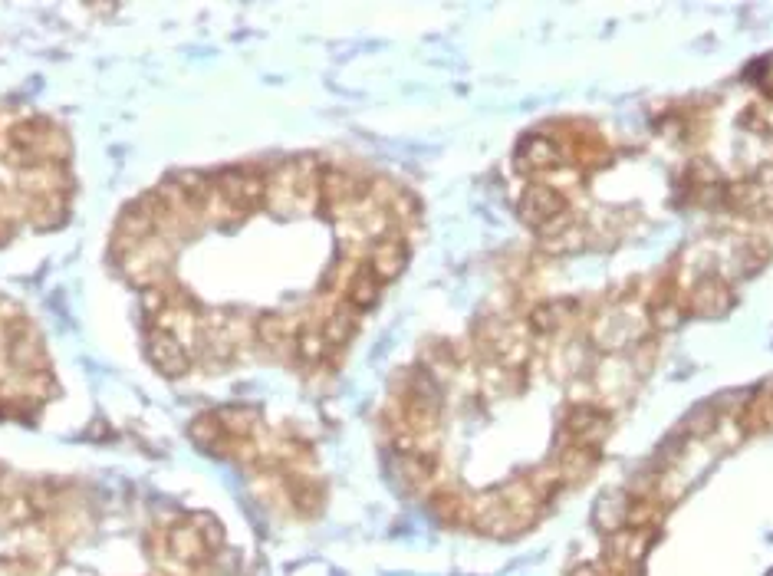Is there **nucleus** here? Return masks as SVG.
<instances>
[{"mask_svg":"<svg viewBox=\"0 0 773 576\" xmlns=\"http://www.w3.org/2000/svg\"><path fill=\"white\" fill-rule=\"evenodd\" d=\"M145 353H149L152 366L162 372L165 379H181L191 369L188 349H185V343H181L172 330H155L149 336V346H145Z\"/></svg>","mask_w":773,"mask_h":576,"instance_id":"1","label":"nucleus"},{"mask_svg":"<svg viewBox=\"0 0 773 576\" xmlns=\"http://www.w3.org/2000/svg\"><path fill=\"white\" fill-rule=\"evenodd\" d=\"M566 211V198L550 185H530L520 198V218H524L530 228H550L556 218H563Z\"/></svg>","mask_w":773,"mask_h":576,"instance_id":"2","label":"nucleus"},{"mask_svg":"<svg viewBox=\"0 0 773 576\" xmlns=\"http://www.w3.org/2000/svg\"><path fill=\"white\" fill-rule=\"evenodd\" d=\"M563 428H566V435L573 438V445H579V448L593 445L596 448L609 432V415L602 409H596V405H573V409L566 412Z\"/></svg>","mask_w":773,"mask_h":576,"instance_id":"3","label":"nucleus"},{"mask_svg":"<svg viewBox=\"0 0 773 576\" xmlns=\"http://www.w3.org/2000/svg\"><path fill=\"white\" fill-rule=\"evenodd\" d=\"M165 547H168V553H172V560L185 563V567H201V563H208L211 553H214L208 547V540L201 537V530L191 521H181V524H175L172 530H168Z\"/></svg>","mask_w":773,"mask_h":576,"instance_id":"4","label":"nucleus"},{"mask_svg":"<svg viewBox=\"0 0 773 576\" xmlns=\"http://www.w3.org/2000/svg\"><path fill=\"white\" fill-rule=\"evenodd\" d=\"M731 287L724 284L718 277H704L691 287V297H688V310L691 313H701V316H721L731 310Z\"/></svg>","mask_w":773,"mask_h":576,"instance_id":"5","label":"nucleus"},{"mask_svg":"<svg viewBox=\"0 0 773 576\" xmlns=\"http://www.w3.org/2000/svg\"><path fill=\"white\" fill-rule=\"evenodd\" d=\"M405 264H408V247H405V241H399V237H382L369 254V270L382 280V284L399 277Z\"/></svg>","mask_w":773,"mask_h":576,"instance_id":"6","label":"nucleus"},{"mask_svg":"<svg viewBox=\"0 0 773 576\" xmlns=\"http://www.w3.org/2000/svg\"><path fill=\"white\" fill-rule=\"evenodd\" d=\"M629 511H632V501L625 498V494L619 491H609L602 494V498L596 501L593 507V524L599 534H619V530L629 527Z\"/></svg>","mask_w":773,"mask_h":576,"instance_id":"7","label":"nucleus"},{"mask_svg":"<svg viewBox=\"0 0 773 576\" xmlns=\"http://www.w3.org/2000/svg\"><path fill=\"white\" fill-rule=\"evenodd\" d=\"M563 162V152L550 135H527L520 142V165L533 168V172H550Z\"/></svg>","mask_w":773,"mask_h":576,"instance_id":"8","label":"nucleus"},{"mask_svg":"<svg viewBox=\"0 0 773 576\" xmlns=\"http://www.w3.org/2000/svg\"><path fill=\"white\" fill-rule=\"evenodd\" d=\"M366 185L359 178H352L346 172H323L320 175V198L326 205H352V201L362 198Z\"/></svg>","mask_w":773,"mask_h":576,"instance_id":"9","label":"nucleus"},{"mask_svg":"<svg viewBox=\"0 0 773 576\" xmlns=\"http://www.w3.org/2000/svg\"><path fill=\"white\" fill-rule=\"evenodd\" d=\"M635 340V326L619 313H606L593 323V343L599 349H619Z\"/></svg>","mask_w":773,"mask_h":576,"instance_id":"10","label":"nucleus"},{"mask_svg":"<svg viewBox=\"0 0 773 576\" xmlns=\"http://www.w3.org/2000/svg\"><path fill=\"white\" fill-rule=\"evenodd\" d=\"M649 530H639V527H625L619 534H612V557L625 567H635L642 563V557L649 553Z\"/></svg>","mask_w":773,"mask_h":576,"instance_id":"11","label":"nucleus"},{"mask_svg":"<svg viewBox=\"0 0 773 576\" xmlns=\"http://www.w3.org/2000/svg\"><path fill=\"white\" fill-rule=\"evenodd\" d=\"M7 353H10V363L20 366V369H30V366L43 363V343L30 326H17L14 336L7 340Z\"/></svg>","mask_w":773,"mask_h":576,"instance_id":"12","label":"nucleus"},{"mask_svg":"<svg viewBox=\"0 0 773 576\" xmlns=\"http://www.w3.org/2000/svg\"><path fill=\"white\" fill-rule=\"evenodd\" d=\"M155 228H158V218H155V211H152L149 201H139V205H129V208L122 211V218H119V234H122V237H129L132 244L145 241V237H149Z\"/></svg>","mask_w":773,"mask_h":576,"instance_id":"13","label":"nucleus"},{"mask_svg":"<svg viewBox=\"0 0 773 576\" xmlns=\"http://www.w3.org/2000/svg\"><path fill=\"white\" fill-rule=\"evenodd\" d=\"M379 293H382V280L372 274L369 264L359 267L356 274L349 277V287H346V297H349V307L356 310H372L379 303Z\"/></svg>","mask_w":773,"mask_h":576,"instance_id":"14","label":"nucleus"},{"mask_svg":"<svg viewBox=\"0 0 773 576\" xmlns=\"http://www.w3.org/2000/svg\"><path fill=\"white\" fill-rule=\"evenodd\" d=\"M352 333H356V316H352V310H336L326 316V323H323L326 346H343L352 340Z\"/></svg>","mask_w":773,"mask_h":576,"instance_id":"15","label":"nucleus"},{"mask_svg":"<svg viewBox=\"0 0 773 576\" xmlns=\"http://www.w3.org/2000/svg\"><path fill=\"white\" fill-rule=\"evenodd\" d=\"M191 438H195L198 445H211V448H221L224 442H231V435L224 432L221 419L218 415H211V412H204L191 422Z\"/></svg>","mask_w":773,"mask_h":576,"instance_id":"16","label":"nucleus"},{"mask_svg":"<svg viewBox=\"0 0 773 576\" xmlns=\"http://www.w3.org/2000/svg\"><path fill=\"white\" fill-rule=\"evenodd\" d=\"M172 185L181 191V198H185L188 205H204V198H208V191H211V178H204L201 172H178L172 178Z\"/></svg>","mask_w":773,"mask_h":576,"instance_id":"17","label":"nucleus"},{"mask_svg":"<svg viewBox=\"0 0 773 576\" xmlns=\"http://www.w3.org/2000/svg\"><path fill=\"white\" fill-rule=\"evenodd\" d=\"M566 303H540V307H533V313H530V326L537 330L540 336H550V333H556L560 330V323H563V316L570 313V310H563Z\"/></svg>","mask_w":773,"mask_h":576,"instance_id":"18","label":"nucleus"},{"mask_svg":"<svg viewBox=\"0 0 773 576\" xmlns=\"http://www.w3.org/2000/svg\"><path fill=\"white\" fill-rule=\"evenodd\" d=\"M218 419H221L224 432L231 435V438H247L250 432H254V425H257V412H250V409H221Z\"/></svg>","mask_w":773,"mask_h":576,"instance_id":"19","label":"nucleus"},{"mask_svg":"<svg viewBox=\"0 0 773 576\" xmlns=\"http://www.w3.org/2000/svg\"><path fill=\"white\" fill-rule=\"evenodd\" d=\"M257 336H260V343L264 346H280L290 336V323L283 320L280 313H264L257 320Z\"/></svg>","mask_w":773,"mask_h":576,"instance_id":"20","label":"nucleus"},{"mask_svg":"<svg viewBox=\"0 0 773 576\" xmlns=\"http://www.w3.org/2000/svg\"><path fill=\"white\" fill-rule=\"evenodd\" d=\"M718 425H721V415L714 412L711 405H698V409H691V415L685 419V432L695 435V438H704V435H711Z\"/></svg>","mask_w":773,"mask_h":576,"instance_id":"21","label":"nucleus"},{"mask_svg":"<svg viewBox=\"0 0 773 576\" xmlns=\"http://www.w3.org/2000/svg\"><path fill=\"white\" fill-rule=\"evenodd\" d=\"M326 340H323V330H300L297 336V353L300 359H306V363H320V359L326 356Z\"/></svg>","mask_w":773,"mask_h":576,"instance_id":"22","label":"nucleus"},{"mask_svg":"<svg viewBox=\"0 0 773 576\" xmlns=\"http://www.w3.org/2000/svg\"><path fill=\"white\" fill-rule=\"evenodd\" d=\"M685 323V310L678 307V303H655L652 307V326L655 330H678V326Z\"/></svg>","mask_w":773,"mask_h":576,"instance_id":"23","label":"nucleus"},{"mask_svg":"<svg viewBox=\"0 0 773 576\" xmlns=\"http://www.w3.org/2000/svg\"><path fill=\"white\" fill-rule=\"evenodd\" d=\"M741 122L747 129H757V132H773V99H760L757 106H750Z\"/></svg>","mask_w":773,"mask_h":576,"instance_id":"24","label":"nucleus"},{"mask_svg":"<svg viewBox=\"0 0 773 576\" xmlns=\"http://www.w3.org/2000/svg\"><path fill=\"white\" fill-rule=\"evenodd\" d=\"M543 244H547V251H553V254H573V251H583L586 234H583V228H570L566 234L547 237Z\"/></svg>","mask_w":773,"mask_h":576,"instance_id":"25","label":"nucleus"},{"mask_svg":"<svg viewBox=\"0 0 773 576\" xmlns=\"http://www.w3.org/2000/svg\"><path fill=\"white\" fill-rule=\"evenodd\" d=\"M191 524H195L201 530V537L208 540L211 550H218L224 544V527L218 524V517H208V514H195L191 517Z\"/></svg>","mask_w":773,"mask_h":576,"instance_id":"26","label":"nucleus"},{"mask_svg":"<svg viewBox=\"0 0 773 576\" xmlns=\"http://www.w3.org/2000/svg\"><path fill=\"white\" fill-rule=\"evenodd\" d=\"M764 66H767V70H770V73H764V76H757V79H760V86H764V93H767V96L773 99V56H770V60H767Z\"/></svg>","mask_w":773,"mask_h":576,"instance_id":"27","label":"nucleus"},{"mask_svg":"<svg viewBox=\"0 0 773 576\" xmlns=\"http://www.w3.org/2000/svg\"><path fill=\"white\" fill-rule=\"evenodd\" d=\"M573 576H612L609 570H599V567H583V570H576Z\"/></svg>","mask_w":773,"mask_h":576,"instance_id":"28","label":"nucleus"},{"mask_svg":"<svg viewBox=\"0 0 773 576\" xmlns=\"http://www.w3.org/2000/svg\"><path fill=\"white\" fill-rule=\"evenodd\" d=\"M770 576H773V573H770Z\"/></svg>","mask_w":773,"mask_h":576,"instance_id":"29","label":"nucleus"}]
</instances>
